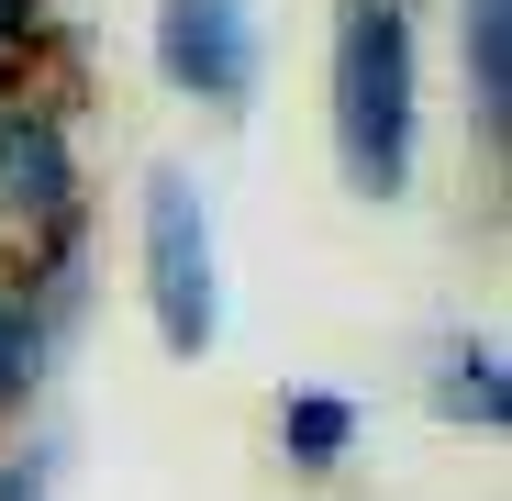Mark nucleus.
<instances>
[{
  "label": "nucleus",
  "instance_id": "nucleus-5",
  "mask_svg": "<svg viewBox=\"0 0 512 501\" xmlns=\"http://www.w3.org/2000/svg\"><path fill=\"white\" fill-rule=\"evenodd\" d=\"M78 301H90V257H78V245H56V257H23L12 279H0V435H12L23 412L45 401V379H56V357H67Z\"/></svg>",
  "mask_w": 512,
  "mask_h": 501
},
{
  "label": "nucleus",
  "instance_id": "nucleus-4",
  "mask_svg": "<svg viewBox=\"0 0 512 501\" xmlns=\"http://www.w3.org/2000/svg\"><path fill=\"white\" fill-rule=\"evenodd\" d=\"M156 78L201 112H256L268 90V23L256 0H156Z\"/></svg>",
  "mask_w": 512,
  "mask_h": 501
},
{
  "label": "nucleus",
  "instance_id": "nucleus-1",
  "mask_svg": "<svg viewBox=\"0 0 512 501\" xmlns=\"http://www.w3.org/2000/svg\"><path fill=\"white\" fill-rule=\"evenodd\" d=\"M323 112H334L346 190L357 201H401L412 167H423V34H412V0H334Z\"/></svg>",
  "mask_w": 512,
  "mask_h": 501
},
{
  "label": "nucleus",
  "instance_id": "nucleus-6",
  "mask_svg": "<svg viewBox=\"0 0 512 501\" xmlns=\"http://www.w3.org/2000/svg\"><path fill=\"white\" fill-rule=\"evenodd\" d=\"M423 401H435V424H457V435H512V368H501V346H490L479 323L435 334Z\"/></svg>",
  "mask_w": 512,
  "mask_h": 501
},
{
  "label": "nucleus",
  "instance_id": "nucleus-3",
  "mask_svg": "<svg viewBox=\"0 0 512 501\" xmlns=\"http://www.w3.org/2000/svg\"><path fill=\"white\" fill-rule=\"evenodd\" d=\"M78 212H90V190H78V123L56 90H0V245L23 257H56V245H78Z\"/></svg>",
  "mask_w": 512,
  "mask_h": 501
},
{
  "label": "nucleus",
  "instance_id": "nucleus-12",
  "mask_svg": "<svg viewBox=\"0 0 512 501\" xmlns=\"http://www.w3.org/2000/svg\"><path fill=\"white\" fill-rule=\"evenodd\" d=\"M0 279H12V245H0Z\"/></svg>",
  "mask_w": 512,
  "mask_h": 501
},
{
  "label": "nucleus",
  "instance_id": "nucleus-9",
  "mask_svg": "<svg viewBox=\"0 0 512 501\" xmlns=\"http://www.w3.org/2000/svg\"><path fill=\"white\" fill-rule=\"evenodd\" d=\"M56 468H67V446H56V435L0 446V501H56Z\"/></svg>",
  "mask_w": 512,
  "mask_h": 501
},
{
  "label": "nucleus",
  "instance_id": "nucleus-7",
  "mask_svg": "<svg viewBox=\"0 0 512 501\" xmlns=\"http://www.w3.org/2000/svg\"><path fill=\"white\" fill-rule=\"evenodd\" d=\"M457 78H468V123L501 156L512 134V0H457Z\"/></svg>",
  "mask_w": 512,
  "mask_h": 501
},
{
  "label": "nucleus",
  "instance_id": "nucleus-2",
  "mask_svg": "<svg viewBox=\"0 0 512 501\" xmlns=\"http://www.w3.org/2000/svg\"><path fill=\"white\" fill-rule=\"evenodd\" d=\"M134 279L156 312L167 357H212L223 346V245H212V190L190 167H145L134 190Z\"/></svg>",
  "mask_w": 512,
  "mask_h": 501
},
{
  "label": "nucleus",
  "instance_id": "nucleus-11",
  "mask_svg": "<svg viewBox=\"0 0 512 501\" xmlns=\"http://www.w3.org/2000/svg\"><path fill=\"white\" fill-rule=\"evenodd\" d=\"M12 78H23V67H12V56H0V90H12Z\"/></svg>",
  "mask_w": 512,
  "mask_h": 501
},
{
  "label": "nucleus",
  "instance_id": "nucleus-8",
  "mask_svg": "<svg viewBox=\"0 0 512 501\" xmlns=\"http://www.w3.org/2000/svg\"><path fill=\"white\" fill-rule=\"evenodd\" d=\"M279 457L301 468V479H334V468H346L357 457V401L346 390H279Z\"/></svg>",
  "mask_w": 512,
  "mask_h": 501
},
{
  "label": "nucleus",
  "instance_id": "nucleus-10",
  "mask_svg": "<svg viewBox=\"0 0 512 501\" xmlns=\"http://www.w3.org/2000/svg\"><path fill=\"white\" fill-rule=\"evenodd\" d=\"M45 34V0H0V56H23Z\"/></svg>",
  "mask_w": 512,
  "mask_h": 501
}]
</instances>
